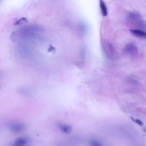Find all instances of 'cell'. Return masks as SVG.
Here are the masks:
<instances>
[{
  "instance_id": "cell-1",
  "label": "cell",
  "mask_w": 146,
  "mask_h": 146,
  "mask_svg": "<svg viewBox=\"0 0 146 146\" xmlns=\"http://www.w3.org/2000/svg\"><path fill=\"white\" fill-rule=\"evenodd\" d=\"M102 46L106 54L110 59L114 60L117 58V54L116 51L109 42L104 40L102 42Z\"/></svg>"
},
{
  "instance_id": "cell-2",
  "label": "cell",
  "mask_w": 146,
  "mask_h": 146,
  "mask_svg": "<svg viewBox=\"0 0 146 146\" xmlns=\"http://www.w3.org/2000/svg\"><path fill=\"white\" fill-rule=\"evenodd\" d=\"M25 126L21 123H15L12 124L9 126V129L12 132L15 133L20 132L25 129Z\"/></svg>"
},
{
  "instance_id": "cell-3",
  "label": "cell",
  "mask_w": 146,
  "mask_h": 146,
  "mask_svg": "<svg viewBox=\"0 0 146 146\" xmlns=\"http://www.w3.org/2000/svg\"><path fill=\"white\" fill-rule=\"evenodd\" d=\"M125 49L126 52L132 55H134L137 53L136 47L132 43L127 44L125 47Z\"/></svg>"
},
{
  "instance_id": "cell-4",
  "label": "cell",
  "mask_w": 146,
  "mask_h": 146,
  "mask_svg": "<svg viewBox=\"0 0 146 146\" xmlns=\"http://www.w3.org/2000/svg\"><path fill=\"white\" fill-rule=\"evenodd\" d=\"M57 125L60 129L63 132L66 133H70L72 130V127L70 125L61 123H57Z\"/></svg>"
},
{
  "instance_id": "cell-5",
  "label": "cell",
  "mask_w": 146,
  "mask_h": 146,
  "mask_svg": "<svg viewBox=\"0 0 146 146\" xmlns=\"http://www.w3.org/2000/svg\"><path fill=\"white\" fill-rule=\"evenodd\" d=\"M29 141V139L24 137H20L17 139L14 143V145L17 146H23Z\"/></svg>"
},
{
  "instance_id": "cell-6",
  "label": "cell",
  "mask_w": 146,
  "mask_h": 146,
  "mask_svg": "<svg viewBox=\"0 0 146 146\" xmlns=\"http://www.w3.org/2000/svg\"><path fill=\"white\" fill-rule=\"evenodd\" d=\"M131 32L135 35L140 38H145L146 34L145 32L137 29H130Z\"/></svg>"
},
{
  "instance_id": "cell-7",
  "label": "cell",
  "mask_w": 146,
  "mask_h": 146,
  "mask_svg": "<svg viewBox=\"0 0 146 146\" xmlns=\"http://www.w3.org/2000/svg\"><path fill=\"white\" fill-rule=\"evenodd\" d=\"M100 5L102 15L104 16H106L107 14V10L105 4L103 0H100Z\"/></svg>"
},
{
  "instance_id": "cell-8",
  "label": "cell",
  "mask_w": 146,
  "mask_h": 146,
  "mask_svg": "<svg viewBox=\"0 0 146 146\" xmlns=\"http://www.w3.org/2000/svg\"><path fill=\"white\" fill-rule=\"evenodd\" d=\"M27 19L24 17H23L20 18L17 21H16L15 23V25H20L27 22Z\"/></svg>"
},
{
  "instance_id": "cell-9",
  "label": "cell",
  "mask_w": 146,
  "mask_h": 146,
  "mask_svg": "<svg viewBox=\"0 0 146 146\" xmlns=\"http://www.w3.org/2000/svg\"><path fill=\"white\" fill-rule=\"evenodd\" d=\"M49 47L48 50V52H55L56 51V49L54 47H53L51 44L49 45Z\"/></svg>"
},
{
  "instance_id": "cell-10",
  "label": "cell",
  "mask_w": 146,
  "mask_h": 146,
  "mask_svg": "<svg viewBox=\"0 0 146 146\" xmlns=\"http://www.w3.org/2000/svg\"><path fill=\"white\" fill-rule=\"evenodd\" d=\"M91 144L92 145L94 146H99L101 145L99 142L95 141H92L91 142Z\"/></svg>"
},
{
  "instance_id": "cell-11",
  "label": "cell",
  "mask_w": 146,
  "mask_h": 146,
  "mask_svg": "<svg viewBox=\"0 0 146 146\" xmlns=\"http://www.w3.org/2000/svg\"><path fill=\"white\" fill-rule=\"evenodd\" d=\"M135 121L136 123H137L140 126H141L142 125H143V123L139 120L136 119L135 120Z\"/></svg>"
},
{
  "instance_id": "cell-12",
  "label": "cell",
  "mask_w": 146,
  "mask_h": 146,
  "mask_svg": "<svg viewBox=\"0 0 146 146\" xmlns=\"http://www.w3.org/2000/svg\"><path fill=\"white\" fill-rule=\"evenodd\" d=\"M131 118L133 121H135V120L133 117H131Z\"/></svg>"
},
{
  "instance_id": "cell-13",
  "label": "cell",
  "mask_w": 146,
  "mask_h": 146,
  "mask_svg": "<svg viewBox=\"0 0 146 146\" xmlns=\"http://www.w3.org/2000/svg\"></svg>"
}]
</instances>
